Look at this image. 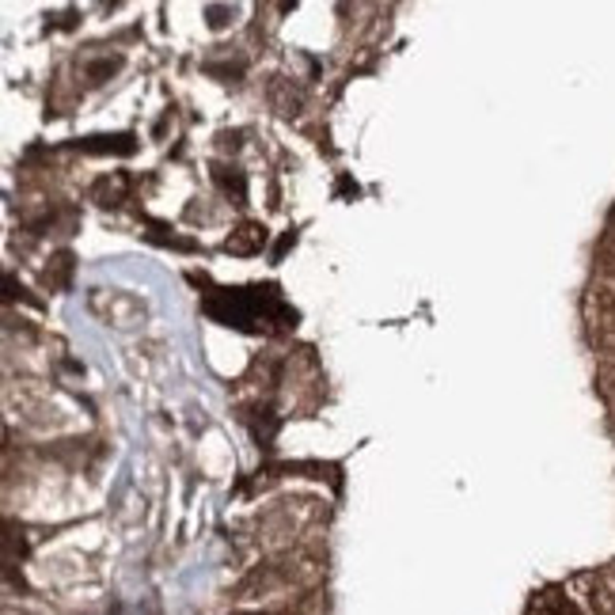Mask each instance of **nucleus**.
I'll return each mask as SVG.
<instances>
[{
	"label": "nucleus",
	"mask_w": 615,
	"mask_h": 615,
	"mask_svg": "<svg viewBox=\"0 0 615 615\" xmlns=\"http://www.w3.org/2000/svg\"><path fill=\"white\" fill-rule=\"evenodd\" d=\"M205 312L213 315V320L228 323V327H254V323L266 327L273 320H285V323L296 320V315L278 301L273 289H224L221 296H213V301L205 304Z\"/></svg>",
	"instance_id": "f257e3e1"
},
{
	"label": "nucleus",
	"mask_w": 615,
	"mask_h": 615,
	"mask_svg": "<svg viewBox=\"0 0 615 615\" xmlns=\"http://www.w3.org/2000/svg\"><path fill=\"white\" fill-rule=\"evenodd\" d=\"M240 232H243V240H228V251L247 254V251H254V247L266 243V228H259V224H243Z\"/></svg>",
	"instance_id": "f03ea898"
},
{
	"label": "nucleus",
	"mask_w": 615,
	"mask_h": 615,
	"mask_svg": "<svg viewBox=\"0 0 615 615\" xmlns=\"http://www.w3.org/2000/svg\"><path fill=\"white\" fill-rule=\"evenodd\" d=\"M551 611H555V615H581L574 604H555V608H551Z\"/></svg>",
	"instance_id": "7ed1b4c3"
},
{
	"label": "nucleus",
	"mask_w": 615,
	"mask_h": 615,
	"mask_svg": "<svg viewBox=\"0 0 615 615\" xmlns=\"http://www.w3.org/2000/svg\"><path fill=\"white\" fill-rule=\"evenodd\" d=\"M611 224H615V213H611Z\"/></svg>",
	"instance_id": "20e7f679"
}]
</instances>
